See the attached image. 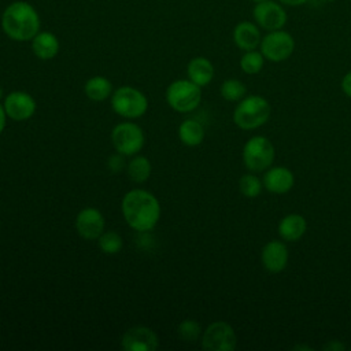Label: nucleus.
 Masks as SVG:
<instances>
[{
	"label": "nucleus",
	"instance_id": "obj_15",
	"mask_svg": "<svg viewBox=\"0 0 351 351\" xmlns=\"http://www.w3.org/2000/svg\"><path fill=\"white\" fill-rule=\"evenodd\" d=\"M262 182L266 191H269L270 193L282 195L292 189L295 184V177L293 173L284 166H270L266 170Z\"/></svg>",
	"mask_w": 351,
	"mask_h": 351
},
{
	"label": "nucleus",
	"instance_id": "obj_34",
	"mask_svg": "<svg viewBox=\"0 0 351 351\" xmlns=\"http://www.w3.org/2000/svg\"><path fill=\"white\" fill-rule=\"evenodd\" d=\"M321 3H332V1H336V0H318Z\"/></svg>",
	"mask_w": 351,
	"mask_h": 351
},
{
	"label": "nucleus",
	"instance_id": "obj_24",
	"mask_svg": "<svg viewBox=\"0 0 351 351\" xmlns=\"http://www.w3.org/2000/svg\"><path fill=\"white\" fill-rule=\"evenodd\" d=\"M219 92L226 101H240L245 96L247 88L241 81L230 78L222 82Z\"/></svg>",
	"mask_w": 351,
	"mask_h": 351
},
{
	"label": "nucleus",
	"instance_id": "obj_2",
	"mask_svg": "<svg viewBox=\"0 0 351 351\" xmlns=\"http://www.w3.org/2000/svg\"><path fill=\"white\" fill-rule=\"evenodd\" d=\"M40 16L27 1H14L1 15V29L14 41H29L40 32Z\"/></svg>",
	"mask_w": 351,
	"mask_h": 351
},
{
	"label": "nucleus",
	"instance_id": "obj_10",
	"mask_svg": "<svg viewBox=\"0 0 351 351\" xmlns=\"http://www.w3.org/2000/svg\"><path fill=\"white\" fill-rule=\"evenodd\" d=\"M252 16L255 23L266 32L282 29L288 21L287 11L278 0H265L255 3L252 8Z\"/></svg>",
	"mask_w": 351,
	"mask_h": 351
},
{
	"label": "nucleus",
	"instance_id": "obj_31",
	"mask_svg": "<svg viewBox=\"0 0 351 351\" xmlns=\"http://www.w3.org/2000/svg\"><path fill=\"white\" fill-rule=\"evenodd\" d=\"M5 118H7V114L4 111V107L0 104V134L3 133V130L5 128Z\"/></svg>",
	"mask_w": 351,
	"mask_h": 351
},
{
	"label": "nucleus",
	"instance_id": "obj_9",
	"mask_svg": "<svg viewBox=\"0 0 351 351\" xmlns=\"http://www.w3.org/2000/svg\"><path fill=\"white\" fill-rule=\"evenodd\" d=\"M237 336L233 328L223 321L210 324L202 333V347L208 351H233Z\"/></svg>",
	"mask_w": 351,
	"mask_h": 351
},
{
	"label": "nucleus",
	"instance_id": "obj_18",
	"mask_svg": "<svg viewBox=\"0 0 351 351\" xmlns=\"http://www.w3.org/2000/svg\"><path fill=\"white\" fill-rule=\"evenodd\" d=\"M307 222L300 214H288L278 223V234L284 241H298L303 237Z\"/></svg>",
	"mask_w": 351,
	"mask_h": 351
},
{
	"label": "nucleus",
	"instance_id": "obj_28",
	"mask_svg": "<svg viewBox=\"0 0 351 351\" xmlns=\"http://www.w3.org/2000/svg\"><path fill=\"white\" fill-rule=\"evenodd\" d=\"M123 156H125V155H122V154L118 152V154H114V155H111V156L108 158L107 165H108V169H110L112 173H118V171H121V170L125 167Z\"/></svg>",
	"mask_w": 351,
	"mask_h": 351
},
{
	"label": "nucleus",
	"instance_id": "obj_6",
	"mask_svg": "<svg viewBox=\"0 0 351 351\" xmlns=\"http://www.w3.org/2000/svg\"><path fill=\"white\" fill-rule=\"evenodd\" d=\"M274 160V147L265 136H252L243 147V162L251 171L267 170Z\"/></svg>",
	"mask_w": 351,
	"mask_h": 351
},
{
	"label": "nucleus",
	"instance_id": "obj_20",
	"mask_svg": "<svg viewBox=\"0 0 351 351\" xmlns=\"http://www.w3.org/2000/svg\"><path fill=\"white\" fill-rule=\"evenodd\" d=\"M178 137L188 147H196L202 144L204 138V128L195 119H185L178 126Z\"/></svg>",
	"mask_w": 351,
	"mask_h": 351
},
{
	"label": "nucleus",
	"instance_id": "obj_30",
	"mask_svg": "<svg viewBox=\"0 0 351 351\" xmlns=\"http://www.w3.org/2000/svg\"><path fill=\"white\" fill-rule=\"evenodd\" d=\"M282 5H288V7H299L306 4L310 0H278Z\"/></svg>",
	"mask_w": 351,
	"mask_h": 351
},
{
	"label": "nucleus",
	"instance_id": "obj_4",
	"mask_svg": "<svg viewBox=\"0 0 351 351\" xmlns=\"http://www.w3.org/2000/svg\"><path fill=\"white\" fill-rule=\"evenodd\" d=\"M202 89L188 80H177L166 89V101L177 112H191L200 104Z\"/></svg>",
	"mask_w": 351,
	"mask_h": 351
},
{
	"label": "nucleus",
	"instance_id": "obj_14",
	"mask_svg": "<svg viewBox=\"0 0 351 351\" xmlns=\"http://www.w3.org/2000/svg\"><path fill=\"white\" fill-rule=\"evenodd\" d=\"M288 248L285 243L280 240L267 241L261 252V261L263 267L270 273H280L287 267L288 263Z\"/></svg>",
	"mask_w": 351,
	"mask_h": 351
},
{
	"label": "nucleus",
	"instance_id": "obj_23",
	"mask_svg": "<svg viewBox=\"0 0 351 351\" xmlns=\"http://www.w3.org/2000/svg\"><path fill=\"white\" fill-rule=\"evenodd\" d=\"M265 63V56L262 55L261 51L251 49V51H244V53L240 58V69L245 74H258L263 69Z\"/></svg>",
	"mask_w": 351,
	"mask_h": 351
},
{
	"label": "nucleus",
	"instance_id": "obj_35",
	"mask_svg": "<svg viewBox=\"0 0 351 351\" xmlns=\"http://www.w3.org/2000/svg\"><path fill=\"white\" fill-rule=\"evenodd\" d=\"M251 1H254V3H259V1H265V0H251Z\"/></svg>",
	"mask_w": 351,
	"mask_h": 351
},
{
	"label": "nucleus",
	"instance_id": "obj_33",
	"mask_svg": "<svg viewBox=\"0 0 351 351\" xmlns=\"http://www.w3.org/2000/svg\"><path fill=\"white\" fill-rule=\"evenodd\" d=\"M3 96H4V90H3V88L0 86V99H3Z\"/></svg>",
	"mask_w": 351,
	"mask_h": 351
},
{
	"label": "nucleus",
	"instance_id": "obj_11",
	"mask_svg": "<svg viewBox=\"0 0 351 351\" xmlns=\"http://www.w3.org/2000/svg\"><path fill=\"white\" fill-rule=\"evenodd\" d=\"M159 346L156 333L147 326H132L121 339V347L125 351H155Z\"/></svg>",
	"mask_w": 351,
	"mask_h": 351
},
{
	"label": "nucleus",
	"instance_id": "obj_16",
	"mask_svg": "<svg viewBox=\"0 0 351 351\" xmlns=\"http://www.w3.org/2000/svg\"><path fill=\"white\" fill-rule=\"evenodd\" d=\"M233 41L243 51L256 49L261 44V27L255 22L241 21L233 29Z\"/></svg>",
	"mask_w": 351,
	"mask_h": 351
},
{
	"label": "nucleus",
	"instance_id": "obj_17",
	"mask_svg": "<svg viewBox=\"0 0 351 351\" xmlns=\"http://www.w3.org/2000/svg\"><path fill=\"white\" fill-rule=\"evenodd\" d=\"M59 40L51 32H38L32 40L33 53L43 60H49L55 58L59 52Z\"/></svg>",
	"mask_w": 351,
	"mask_h": 351
},
{
	"label": "nucleus",
	"instance_id": "obj_12",
	"mask_svg": "<svg viewBox=\"0 0 351 351\" xmlns=\"http://www.w3.org/2000/svg\"><path fill=\"white\" fill-rule=\"evenodd\" d=\"M3 107L8 118L14 121H26L33 117L37 104L32 95L22 90H15L4 97Z\"/></svg>",
	"mask_w": 351,
	"mask_h": 351
},
{
	"label": "nucleus",
	"instance_id": "obj_32",
	"mask_svg": "<svg viewBox=\"0 0 351 351\" xmlns=\"http://www.w3.org/2000/svg\"><path fill=\"white\" fill-rule=\"evenodd\" d=\"M324 348H329V350H344V346H341L340 343H337V341H332V343H329L328 346H325Z\"/></svg>",
	"mask_w": 351,
	"mask_h": 351
},
{
	"label": "nucleus",
	"instance_id": "obj_5",
	"mask_svg": "<svg viewBox=\"0 0 351 351\" xmlns=\"http://www.w3.org/2000/svg\"><path fill=\"white\" fill-rule=\"evenodd\" d=\"M112 110L128 119H134L145 114L148 100L143 92L133 86H121L111 96Z\"/></svg>",
	"mask_w": 351,
	"mask_h": 351
},
{
	"label": "nucleus",
	"instance_id": "obj_13",
	"mask_svg": "<svg viewBox=\"0 0 351 351\" xmlns=\"http://www.w3.org/2000/svg\"><path fill=\"white\" fill-rule=\"evenodd\" d=\"M104 217L95 207L82 208L75 218V229L85 240H96L104 232Z\"/></svg>",
	"mask_w": 351,
	"mask_h": 351
},
{
	"label": "nucleus",
	"instance_id": "obj_8",
	"mask_svg": "<svg viewBox=\"0 0 351 351\" xmlns=\"http://www.w3.org/2000/svg\"><path fill=\"white\" fill-rule=\"evenodd\" d=\"M111 143L117 152L125 156L136 155L144 145L143 129L133 122L118 123L111 132Z\"/></svg>",
	"mask_w": 351,
	"mask_h": 351
},
{
	"label": "nucleus",
	"instance_id": "obj_21",
	"mask_svg": "<svg viewBox=\"0 0 351 351\" xmlns=\"http://www.w3.org/2000/svg\"><path fill=\"white\" fill-rule=\"evenodd\" d=\"M84 90L88 99L93 101H103L111 95L112 85L106 77L95 75L85 82Z\"/></svg>",
	"mask_w": 351,
	"mask_h": 351
},
{
	"label": "nucleus",
	"instance_id": "obj_19",
	"mask_svg": "<svg viewBox=\"0 0 351 351\" xmlns=\"http://www.w3.org/2000/svg\"><path fill=\"white\" fill-rule=\"evenodd\" d=\"M186 74L192 82H195L196 85H199L202 88L213 81L214 66L207 58L197 56V58H193L192 60H189V63L186 66Z\"/></svg>",
	"mask_w": 351,
	"mask_h": 351
},
{
	"label": "nucleus",
	"instance_id": "obj_29",
	"mask_svg": "<svg viewBox=\"0 0 351 351\" xmlns=\"http://www.w3.org/2000/svg\"><path fill=\"white\" fill-rule=\"evenodd\" d=\"M341 90L351 99V71H348L341 80Z\"/></svg>",
	"mask_w": 351,
	"mask_h": 351
},
{
	"label": "nucleus",
	"instance_id": "obj_25",
	"mask_svg": "<svg viewBox=\"0 0 351 351\" xmlns=\"http://www.w3.org/2000/svg\"><path fill=\"white\" fill-rule=\"evenodd\" d=\"M97 244L101 252L107 255L118 254L123 247V240L117 232H103L97 239Z\"/></svg>",
	"mask_w": 351,
	"mask_h": 351
},
{
	"label": "nucleus",
	"instance_id": "obj_27",
	"mask_svg": "<svg viewBox=\"0 0 351 351\" xmlns=\"http://www.w3.org/2000/svg\"><path fill=\"white\" fill-rule=\"evenodd\" d=\"M178 337L186 343H193L202 336V328L195 319H184L177 328Z\"/></svg>",
	"mask_w": 351,
	"mask_h": 351
},
{
	"label": "nucleus",
	"instance_id": "obj_7",
	"mask_svg": "<svg viewBox=\"0 0 351 351\" xmlns=\"http://www.w3.org/2000/svg\"><path fill=\"white\" fill-rule=\"evenodd\" d=\"M259 51L266 60L278 63L287 60L295 51V38L284 29L267 32L261 40Z\"/></svg>",
	"mask_w": 351,
	"mask_h": 351
},
{
	"label": "nucleus",
	"instance_id": "obj_3",
	"mask_svg": "<svg viewBox=\"0 0 351 351\" xmlns=\"http://www.w3.org/2000/svg\"><path fill=\"white\" fill-rule=\"evenodd\" d=\"M270 111V104L263 96H244L233 111V122L243 130H252L267 122Z\"/></svg>",
	"mask_w": 351,
	"mask_h": 351
},
{
	"label": "nucleus",
	"instance_id": "obj_22",
	"mask_svg": "<svg viewBox=\"0 0 351 351\" xmlns=\"http://www.w3.org/2000/svg\"><path fill=\"white\" fill-rule=\"evenodd\" d=\"M128 174L133 182H145L151 176V162L148 158L137 155L128 163Z\"/></svg>",
	"mask_w": 351,
	"mask_h": 351
},
{
	"label": "nucleus",
	"instance_id": "obj_26",
	"mask_svg": "<svg viewBox=\"0 0 351 351\" xmlns=\"http://www.w3.org/2000/svg\"><path fill=\"white\" fill-rule=\"evenodd\" d=\"M262 186H263L262 180L254 174H244L239 180V189L241 195L250 199L258 197L262 192Z\"/></svg>",
	"mask_w": 351,
	"mask_h": 351
},
{
	"label": "nucleus",
	"instance_id": "obj_1",
	"mask_svg": "<svg viewBox=\"0 0 351 351\" xmlns=\"http://www.w3.org/2000/svg\"><path fill=\"white\" fill-rule=\"evenodd\" d=\"M121 210L126 223L137 232L154 229L160 218L158 199L145 189L129 191L122 199Z\"/></svg>",
	"mask_w": 351,
	"mask_h": 351
}]
</instances>
